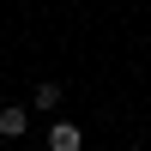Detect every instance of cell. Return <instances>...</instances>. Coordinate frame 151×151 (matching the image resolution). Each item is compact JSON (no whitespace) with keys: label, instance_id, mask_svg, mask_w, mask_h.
Returning <instances> with one entry per match:
<instances>
[{"label":"cell","instance_id":"cell-1","mask_svg":"<svg viewBox=\"0 0 151 151\" xmlns=\"http://www.w3.org/2000/svg\"><path fill=\"white\" fill-rule=\"evenodd\" d=\"M48 151H85V133L73 127V121H55V127H48Z\"/></svg>","mask_w":151,"mask_h":151},{"label":"cell","instance_id":"cell-2","mask_svg":"<svg viewBox=\"0 0 151 151\" xmlns=\"http://www.w3.org/2000/svg\"><path fill=\"white\" fill-rule=\"evenodd\" d=\"M30 109H36V115H55V109H60V85H55V79H42V85L30 91Z\"/></svg>","mask_w":151,"mask_h":151},{"label":"cell","instance_id":"cell-3","mask_svg":"<svg viewBox=\"0 0 151 151\" xmlns=\"http://www.w3.org/2000/svg\"><path fill=\"white\" fill-rule=\"evenodd\" d=\"M30 127V109H0V139H18Z\"/></svg>","mask_w":151,"mask_h":151}]
</instances>
